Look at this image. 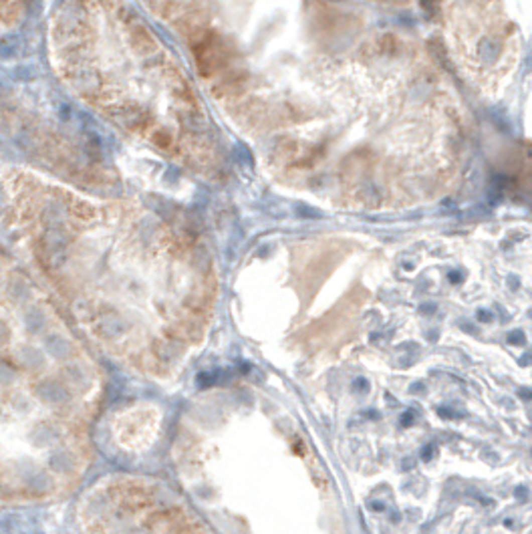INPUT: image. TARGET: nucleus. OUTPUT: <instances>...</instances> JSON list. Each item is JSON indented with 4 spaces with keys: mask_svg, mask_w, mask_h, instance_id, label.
Masks as SVG:
<instances>
[{
    "mask_svg": "<svg viewBox=\"0 0 532 534\" xmlns=\"http://www.w3.org/2000/svg\"><path fill=\"white\" fill-rule=\"evenodd\" d=\"M424 0H138L252 127H355L428 47Z\"/></svg>",
    "mask_w": 532,
    "mask_h": 534,
    "instance_id": "nucleus-1",
    "label": "nucleus"
},
{
    "mask_svg": "<svg viewBox=\"0 0 532 534\" xmlns=\"http://www.w3.org/2000/svg\"><path fill=\"white\" fill-rule=\"evenodd\" d=\"M47 47L79 97L131 129L172 140L204 125L182 61L129 0H57Z\"/></svg>",
    "mask_w": 532,
    "mask_h": 534,
    "instance_id": "nucleus-2",
    "label": "nucleus"
},
{
    "mask_svg": "<svg viewBox=\"0 0 532 534\" xmlns=\"http://www.w3.org/2000/svg\"><path fill=\"white\" fill-rule=\"evenodd\" d=\"M442 47L478 91L500 93L532 33V0H424Z\"/></svg>",
    "mask_w": 532,
    "mask_h": 534,
    "instance_id": "nucleus-3",
    "label": "nucleus"
},
{
    "mask_svg": "<svg viewBox=\"0 0 532 534\" xmlns=\"http://www.w3.org/2000/svg\"><path fill=\"white\" fill-rule=\"evenodd\" d=\"M27 13V0H3V31H15L23 25Z\"/></svg>",
    "mask_w": 532,
    "mask_h": 534,
    "instance_id": "nucleus-4",
    "label": "nucleus"
},
{
    "mask_svg": "<svg viewBox=\"0 0 532 534\" xmlns=\"http://www.w3.org/2000/svg\"><path fill=\"white\" fill-rule=\"evenodd\" d=\"M524 333L522 331H514V333H510L508 335V343H512V345H524Z\"/></svg>",
    "mask_w": 532,
    "mask_h": 534,
    "instance_id": "nucleus-5",
    "label": "nucleus"
},
{
    "mask_svg": "<svg viewBox=\"0 0 532 534\" xmlns=\"http://www.w3.org/2000/svg\"><path fill=\"white\" fill-rule=\"evenodd\" d=\"M516 496L520 498V500H526V488L524 486H518L516 488Z\"/></svg>",
    "mask_w": 532,
    "mask_h": 534,
    "instance_id": "nucleus-6",
    "label": "nucleus"
},
{
    "mask_svg": "<svg viewBox=\"0 0 532 534\" xmlns=\"http://www.w3.org/2000/svg\"><path fill=\"white\" fill-rule=\"evenodd\" d=\"M478 319H480V321H492V317H490L488 311H480V313H478Z\"/></svg>",
    "mask_w": 532,
    "mask_h": 534,
    "instance_id": "nucleus-7",
    "label": "nucleus"
},
{
    "mask_svg": "<svg viewBox=\"0 0 532 534\" xmlns=\"http://www.w3.org/2000/svg\"><path fill=\"white\" fill-rule=\"evenodd\" d=\"M520 397L522 399H532V391L530 389H520Z\"/></svg>",
    "mask_w": 532,
    "mask_h": 534,
    "instance_id": "nucleus-8",
    "label": "nucleus"
}]
</instances>
